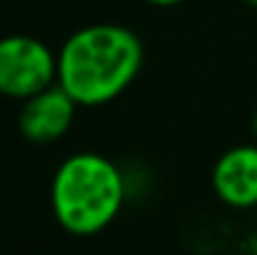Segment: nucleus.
Returning <instances> with one entry per match:
<instances>
[{
	"label": "nucleus",
	"instance_id": "1",
	"mask_svg": "<svg viewBox=\"0 0 257 255\" xmlns=\"http://www.w3.org/2000/svg\"><path fill=\"white\" fill-rule=\"evenodd\" d=\"M140 38L115 23H95L75 30L58 53V83L78 105L97 108L115 100L143 68Z\"/></svg>",
	"mask_w": 257,
	"mask_h": 255
},
{
	"label": "nucleus",
	"instance_id": "2",
	"mask_svg": "<svg viewBox=\"0 0 257 255\" xmlns=\"http://www.w3.org/2000/svg\"><path fill=\"white\" fill-rule=\"evenodd\" d=\"M53 215L70 235L105 230L125 203V180L112 160L100 153H75L60 163L50 188Z\"/></svg>",
	"mask_w": 257,
	"mask_h": 255
},
{
	"label": "nucleus",
	"instance_id": "3",
	"mask_svg": "<svg viewBox=\"0 0 257 255\" xmlns=\"http://www.w3.org/2000/svg\"><path fill=\"white\" fill-rule=\"evenodd\" d=\"M58 83V55L33 35L0 38V95L25 100Z\"/></svg>",
	"mask_w": 257,
	"mask_h": 255
},
{
	"label": "nucleus",
	"instance_id": "4",
	"mask_svg": "<svg viewBox=\"0 0 257 255\" xmlns=\"http://www.w3.org/2000/svg\"><path fill=\"white\" fill-rule=\"evenodd\" d=\"M75 110L78 103L73 100V95L60 83H53L23 100L18 115L20 135L30 143H55L70 130Z\"/></svg>",
	"mask_w": 257,
	"mask_h": 255
},
{
	"label": "nucleus",
	"instance_id": "5",
	"mask_svg": "<svg viewBox=\"0 0 257 255\" xmlns=\"http://www.w3.org/2000/svg\"><path fill=\"white\" fill-rule=\"evenodd\" d=\"M212 190L220 203L247 210L257 205V145L225 150L212 168Z\"/></svg>",
	"mask_w": 257,
	"mask_h": 255
},
{
	"label": "nucleus",
	"instance_id": "6",
	"mask_svg": "<svg viewBox=\"0 0 257 255\" xmlns=\"http://www.w3.org/2000/svg\"><path fill=\"white\" fill-rule=\"evenodd\" d=\"M148 3L160 5V8H170V5H180V3H185V0H148Z\"/></svg>",
	"mask_w": 257,
	"mask_h": 255
},
{
	"label": "nucleus",
	"instance_id": "7",
	"mask_svg": "<svg viewBox=\"0 0 257 255\" xmlns=\"http://www.w3.org/2000/svg\"><path fill=\"white\" fill-rule=\"evenodd\" d=\"M252 133H255V138H257V110H255V115H252Z\"/></svg>",
	"mask_w": 257,
	"mask_h": 255
},
{
	"label": "nucleus",
	"instance_id": "8",
	"mask_svg": "<svg viewBox=\"0 0 257 255\" xmlns=\"http://www.w3.org/2000/svg\"><path fill=\"white\" fill-rule=\"evenodd\" d=\"M247 3H250V5H255V8H257V0H247Z\"/></svg>",
	"mask_w": 257,
	"mask_h": 255
}]
</instances>
